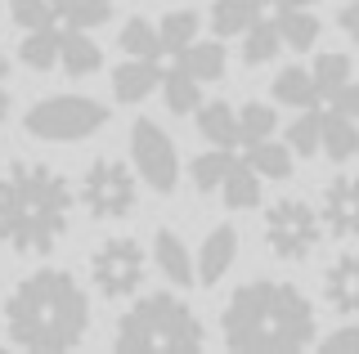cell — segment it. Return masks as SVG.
Listing matches in <instances>:
<instances>
[{
    "mask_svg": "<svg viewBox=\"0 0 359 354\" xmlns=\"http://www.w3.org/2000/svg\"><path fill=\"white\" fill-rule=\"evenodd\" d=\"M310 76H314V85H319V99H328L337 85L351 81V59H346V54H319V63L310 68Z\"/></svg>",
    "mask_w": 359,
    "mask_h": 354,
    "instance_id": "1f68e13d",
    "label": "cell"
},
{
    "mask_svg": "<svg viewBox=\"0 0 359 354\" xmlns=\"http://www.w3.org/2000/svg\"><path fill=\"white\" fill-rule=\"evenodd\" d=\"M50 9H54V14H59V18H63V14H67V9H72V0H50Z\"/></svg>",
    "mask_w": 359,
    "mask_h": 354,
    "instance_id": "f35d334b",
    "label": "cell"
},
{
    "mask_svg": "<svg viewBox=\"0 0 359 354\" xmlns=\"http://www.w3.org/2000/svg\"><path fill=\"white\" fill-rule=\"evenodd\" d=\"M157 90H162L166 108H171L175 117L194 113V108L202 104V81H198V76H189L180 63H175V68H162V81H157Z\"/></svg>",
    "mask_w": 359,
    "mask_h": 354,
    "instance_id": "44dd1931",
    "label": "cell"
},
{
    "mask_svg": "<svg viewBox=\"0 0 359 354\" xmlns=\"http://www.w3.org/2000/svg\"><path fill=\"white\" fill-rule=\"evenodd\" d=\"M59 68L67 76H95L99 68H104V54H99V45L86 36V31L63 27V36H59Z\"/></svg>",
    "mask_w": 359,
    "mask_h": 354,
    "instance_id": "e0dca14e",
    "label": "cell"
},
{
    "mask_svg": "<svg viewBox=\"0 0 359 354\" xmlns=\"http://www.w3.org/2000/svg\"><path fill=\"white\" fill-rule=\"evenodd\" d=\"M274 126H278V113L269 104H243V113H238V148H247V143H256V139H269Z\"/></svg>",
    "mask_w": 359,
    "mask_h": 354,
    "instance_id": "f546056e",
    "label": "cell"
},
{
    "mask_svg": "<svg viewBox=\"0 0 359 354\" xmlns=\"http://www.w3.org/2000/svg\"><path fill=\"white\" fill-rule=\"evenodd\" d=\"M247 166H252L261 180H287L292 175V148L287 143H274V139H256L247 143Z\"/></svg>",
    "mask_w": 359,
    "mask_h": 354,
    "instance_id": "603a6c76",
    "label": "cell"
},
{
    "mask_svg": "<svg viewBox=\"0 0 359 354\" xmlns=\"http://www.w3.org/2000/svg\"><path fill=\"white\" fill-rule=\"evenodd\" d=\"M59 36H63L59 27H36V31H27V36H22V45H18V59L27 63L32 72L59 68Z\"/></svg>",
    "mask_w": 359,
    "mask_h": 354,
    "instance_id": "484cf974",
    "label": "cell"
},
{
    "mask_svg": "<svg viewBox=\"0 0 359 354\" xmlns=\"http://www.w3.org/2000/svg\"><path fill=\"white\" fill-rule=\"evenodd\" d=\"M175 63L198 81H220L224 76V41H189L184 50L175 54Z\"/></svg>",
    "mask_w": 359,
    "mask_h": 354,
    "instance_id": "ac0fdd59",
    "label": "cell"
},
{
    "mask_svg": "<svg viewBox=\"0 0 359 354\" xmlns=\"http://www.w3.org/2000/svg\"><path fill=\"white\" fill-rule=\"evenodd\" d=\"M117 45L126 50V59H162V36H157V27L149 18H130V23L121 27Z\"/></svg>",
    "mask_w": 359,
    "mask_h": 354,
    "instance_id": "f1b7e54d",
    "label": "cell"
},
{
    "mask_svg": "<svg viewBox=\"0 0 359 354\" xmlns=\"http://www.w3.org/2000/svg\"><path fill=\"white\" fill-rule=\"evenodd\" d=\"M233 256H238V229L233 225H216L198 247V260H194V274L202 287H216L224 274L233 269Z\"/></svg>",
    "mask_w": 359,
    "mask_h": 354,
    "instance_id": "8fae6325",
    "label": "cell"
},
{
    "mask_svg": "<svg viewBox=\"0 0 359 354\" xmlns=\"http://www.w3.org/2000/svg\"><path fill=\"white\" fill-rule=\"evenodd\" d=\"M278 50H283L278 23H274V18H261V14H256L252 23H247V31H243V63H247V68H261V63H269Z\"/></svg>",
    "mask_w": 359,
    "mask_h": 354,
    "instance_id": "7402d4cb",
    "label": "cell"
},
{
    "mask_svg": "<svg viewBox=\"0 0 359 354\" xmlns=\"http://www.w3.org/2000/svg\"><path fill=\"white\" fill-rule=\"evenodd\" d=\"M269 94H274V104H287V108H319L323 104L310 68H283L274 76V85H269Z\"/></svg>",
    "mask_w": 359,
    "mask_h": 354,
    "instance_id": "ffe728a7",
    "label": "cell"
},
{
    "mask_svg": "<svg viewBox=\"0 0 359 354\" xmlns=\"http://www.w3.org/2000/svg\"><path fill=\"white\" fill-rule=\"evenodd\" d=\"M198 27H202V23H198L194 9H171V14L157 23V36H162V54H171V59H175V54L184 50L189 41H198Z\"/></svg>",
    "mask_w": 359,
    "mask_h": 354,
    "instance_id": "4316f807",
    "label": "cell"
},
{
    "mask_svg": "<svg viewBox=\"0 0 359 354\" xmlns=\"http://www.w3.org/2000/svg\"><path fill=\"white\" fill-rule=\"evenodd\" d=\"M261 14V9L252 5V0H216L211 5V31L224 41V36H243L247 23Z\"/></svg>",
    "mask_w": 359,
    "mask_h": 354,
    "instance_id": "83f0119b",
    "label": "cell"
},
{
    "mask_svg": "<svg viewBox=\"0 0 359 354\" xmlns=\"http://www.w3.org/2000/svg\"><path fill=\"white\" fill-rule=\"evenodd\" d=\"M153 260H157V269H162L166 283H175V287H194L198 283L194 256H189V247L180 242L175 229H157L153 234Z\"/></svg>",
    "mask_w": 359,
    "mask_h": 354,
    "instance_id": "5bb4252c",
    "label": "cell"
},
{
    "mask_svg": "<svg viewBox=\"0 0 359 354\" xmlns=\"http://www.w3.org/2000/svg\"><path fill=\"white\" fill-rule=\"evenodd\" d=\"M90 278H95L104 301H126L144 283V247L135 238H108L90 256Z\"/></svg>",
    "mask_w": 359,
    "mask_h": 354,
    "instance_id": "ba28073f",
    "label": "cell"
},
{
    "mask_svg": "<svg viewBox=\"0 0 359 354\" xmlns=\"http://www.w3.org/2000/svg\"><path fill=\"white\" fill-rule=\"evenodd\" d=\"M108 18H112V0H72L63 23L76 27V31H90V27H104Z\"/></svg>",
    "mask_w": 359,
    "mask_h": 354,
    "instance_id": "836d02e7",
    "label": "cell"
},
{
    "mask_svg": "<svg viewBox=\"0 0 359 354\" xmlns=\"http://www.w3.org/2000/svg\"><path fill=\"white\" fill-rule=\"evenodd\" d=\"M5 117H9V94L0 90V121H5Z\"/></svg>",
    "mask_w": 359,
    "mask_h": 354,
    "instance_id": "ab89813d",
    "label": "cell"
},
{
    "mask_svg": "<svg viewBox=\"0 0 359 354\" xmlns=\"http://www.w3.org/2000/svg\"><path fill=\"white\" fill-rule=\"evenodd\" d=\"M252 5H256V9H261V5H269V0H252Z\"/></svg>",
    "mask_w": 359,
    "mask_h": 354,
    "instance_id": "b9f144b4",
    "label": "cell"
},
{
    "mask_svg": "<svg viewBox=\"0 0 359 354\" xmlns=\"http://www.w3.org/2000/svg\"><path fill=\"white\" fill-rule=\"evenodd\" d=\"M157 81H162V63L157 59H126L121 68H112V94L117 104H144Z\"/></svg>",
    "mask_w": 359,
    "mask_h": 354,
    "instance_id": "4fadbf2b",
    "label": "cell"
},
{
    "mask_svg": "<svg viewBox=\"0 0 359 354\" xmlns=\"http://www.w3.org/2000/svg\"><path fill=\"white\" fill-rule=\"evenodd\" d=\"M319 346H323V350H359V323H346V327L328 332Z\"/></svg>",
    "mask_w": 359,
    "mask_h": 354,
    "instance_id": "d590c367",
    "label": "cell"
},
{
    "mask_svg": "<svg viewBox=\"0 0 359 354\" xmlns=\"http://www.w3.org/2000/svg\"><path fill=\"white\" fill-rule=\"evenodd\" d=\"M220 197H224L229 211H256V206H261V175L247 162H233L229 175L220 180Z\"/></svg>",
    "mask_w": 359,
    "mask_h": 354,
    "instance_id": "d6986e66",
    "label": "cell"
},
{
    "mask_svg": "<svg viewBox=\"0 0 359 354\" xmlns=\"http://www.w3.org/2000/svg\"><path fill=\"white\" fill-rule=\"evenodd\" d=\"M319 220L332 238H359V175H332L323 184Z\"/></svg>",
    "mask_w": 359,
    "mask_h": 354,
    "instance_id": "30bf717a",
    "label": "cell"
},
{
    "mask_svg": "<svg viewBox=\"0 0 359 354\" xmlns=\"http://www.w3.org/2000/svg\"><path fill=\"white\" fill-rule=\"evenodd\" d=\"M328 108H337V113H346V117H355L359 121V81H346V85H337V90L323 99Z\"/></svg>",
    "mask_w": 359,
    "mask_h": 354,
    "instance_id": "e575fe53",
    "label": "cell"
},
{
    "mask_svg": "<svg viewBox=\"0 0 359 354\" xmlns=\"http://www.w3.org/2000/svg\"><path fill=\"white\" fill-rule=\"evenodd\" d=\"M198 135L216 148H238V113H233L224 99H211V104H198Z\"/></svg>",
    "mask_w": 359,
    "mask_h": 354,
    "instance_id": "2e32d148",
    "label": "cell"
},
{
    "mask_svg": "<svg viewBox=\"0 0 359 354\" xmlns=\"http://www.w3.org/2000/svg\"><path fill=\"white\" fill-rule=\"evenodd\" d=\"M278 36H283V45H292L297 54H306V50H314L319 45V18L310 14V9H278Z\"/></svg>",
    "mask_w": 359,
    "mask_h": 354,
    "instance_id": "cb8c5ba5",
    "label": "cell"
},
{
    "mask_svg": "<svg viewBox=\"0 0 359 354\" xmlns=\"http://www.w3.org/2000/svg\"><path fill=\"white\" fill-rule=\"evenodd\" d=\"M233 162H238V157H233V148H216V143H211L207 153H198V157H194V166H189V180H194L198 193H216Z\"/></svg>",
    "mask_w": 359,
    "mask_h": 354,
    "instance_id": "d4e9b609",
    "label": "cell"
},
{
    "mask_svg": "<svg viewBox=\"0 0 359 354\" xmlns=\"http://www.w3.org/2000/svg\"><path fill=\"white\" fill-rule=\"evenodd\" d=\"M274 9H310V5H319V0H269Z\"/></svg>",
    "mask_w": 359,
    "mask_h": 354,
    "instance_id": "74e56055",
    "label": "cell"
},
{
    "mask_svg": "<svg viewBox=\"0 0 359 354\" xmlns=\"http://www.w3.org/2000/svg\"><path fill=\"white\" fill-rule=\"evenodd\" d=\"M220 337L238 354H297L319 341V318L301 287L278 278H252L229 296Z\"/></svg>",
    "mask_w": 359,
    "mask_h": 354,
    "instance_id": "6da1fadb",
    "label": "cell"
},
{
    "mask_svg": "<svg viewBox=\"0 0 359 354\" xmlns=\"http://www.w3.org/2000/svg\"><path fill=\"white\" fill-rule=\"evenodd\" d=\"M76 193L54 166L9 162L0 171V247L14 256H50L72 229Z\"/></svg>",
    "mask_w": 359,
    "mask_h": 354,
    "instance_id": "7a4b0ae2",
    "label": "cell"
},
{
    "mask_svg": "<svg viewBox=\"0 0 359 354\" xmlns=\"http://www.w3.org/2000/svg\"><path fill=\"white\" fill-rule=\"evenodd\" d=\"M319 238H323V220L301 197H283V202H274L265 211V242L278 260H287V264L310 260Z\"/></svg>",
    "mask_w": 359,
    "mask_h": 354,
    "instance_id": "8992f818",
    "label": "cell"
},
{
    "mask_svg": "<svg viewBox=\"0 0 359 354\" xmlns=\"http://www.w3.org/2000/svg\"><path fill=\"white\" fill-rule=\"evenodd\" d=\"M9 18L22 27V31H36V27H54L59 14L50 9V0H9Z\"/></svg>",
    "mask_w": 359,
    "mask_h": 354,
    "instance_id": "d6a6232c",
    "label": "cell"
},
{
    "mask_svg": "<svg viewBox=\"0 0 359 354\" xmlns=\"http://www.w3.org/2000/svg\"><path fill=\"white\" fill-rule=\"evenodd\" d=\"M130 162H135V175H140L153 193H162V197L175 193V184H180V153H175L171 135H166L157 121L140 117L130 126Z\"/></svg>",
    "mask_w": 359,
    "mask_h": 354,
    "instance_id": "52a82bcc",
    "label": "cell"
},
{
    "mask_svg": "<svg viewBox=\"0 0 359 354\" xmlns=\"http://www.w3.org/2000/svg\"><path fill=\"white\" fill-rule=\"evenodd\" d=\"M112 346H117L121 354H140V350L180 354V350H202L207 346V332H202V318L180 301V296L149 292L117 318Z\"/></svg>",
    "mask_w": 359,
    "mask_h": 354,
    "instance_id": "277c9868",
    "label": "cell"
},
{
    "mask_svg": "<svg viewBox=\"0 0 359 354\" xmlns=\"http://www.w3.org/2000/svg\"><path fill=\"white\" fill-rule=\"evenodd\" d=\"M323 301L341 318H359V251H341L323 274Z\"/></svg>",
    "mask_w": 359,
    "mask_h": 354,
    "instance_id": "7c38bea8",
    "label": "cell"
},
{
    "mask_svg": "<svg viewBox=\"0 0 359 354\" xmlns=\"http://www.w3.org/2000/svg\"><path fill=\"white\" fill-rule=\"evenodd\" d=\"M337 23H341V31L359 45V0H341V14H337Z\"/></svg>",
    "mask_w": 359,
    "mask_h": 354,
    "instance_id": "8d00e7d4",
    "label": "cell"
},
{
    "mask_svg": "<svg viewBox=\"0 0 359 354\" xmlns=\"http://www.w3.org/2000/svg\"><path fill=\"white\" fill-rule=\"evenodd\" d=\"M90 327V296L67 269L27 274L5 301V337L18 350L59 354L81 346Z\"/></svg>",
    "mask_w": 359,
    "mask_h": 354,
    "instance_id": "3957f363",
    "label": "cell"
},
{
    "mask_svg": "<svg viewBox=\"0 0 359 354\" xmlns=\"http://www.w3.org/2000/svg\"><path fill=\"white\" fill-rule=\"evenodd\" d=\"M32 139H45V143H76V139H90L95 130L108 126V108L90 94H50L41 104L27 108L22 117Z\"/></svg>",
    "mask_w": 359,
    "mask_h": 354,
    "instance_id": "5b68a950",
    "label": "cell"
},
{
    "mask_svg": "<svg viewBox=\"0 0 359 354\" xmlns=\"http://www.w3.org/2000/svg\"><path fill=\"white\" fill-rule=\"evenodd\" d=\"M9 76V59H5V50H0V81Z\"/></svg>",
    "mask_w": 359,
    "mask_h": 354,
    "instance_id": "60d3db41",
    "label": "cell"
},
{
    "mask_svg": "<svg viewBox=\"0 0 359 354\" xmlns=\"http://www.w3.org/2000/svg\"><path fill=\"white\" fill-rule=\"evenodd\" d=\"M81 206L95 220H126L135 211V175L130 166L99 157L81 175Z\"/></svg>",
    "mask_w": 359,
    "mask_h": 354,
    "instance_id": "9c48e42d",
    "label": "cell"
},
{
    "mask_svg": "<svg viewBox=\"0 0 359 354\" xmlns=\"http://www.w3.org/2000/svg\"><path fill=\"white\" fill-rule=\"evenodd\" d=\"M292 157H314L319 153V108H301V117L287 126Z\"/></svg>",
    "mask_w": 359,
    "mask_h": 354,
    "instance_id": "4dcf8cb0",
    "label": "cell"
},
{
    "mask_svg": "<svg viewBox=\"0 0 359 354\" xmlns=\"http://www.w3.org/2000/svg\"><path fill=\"white\" fill-rule=\"evenodd\" d=\"M319 148L328 153L332 162H351L359 157V121L328 108V113H319Z\"/></svg>",
    "mask_w": 359,
    "mask_h": 354,
    "instance_id": "9a60e30c",
    "label": "cell"
}]
</instances>
